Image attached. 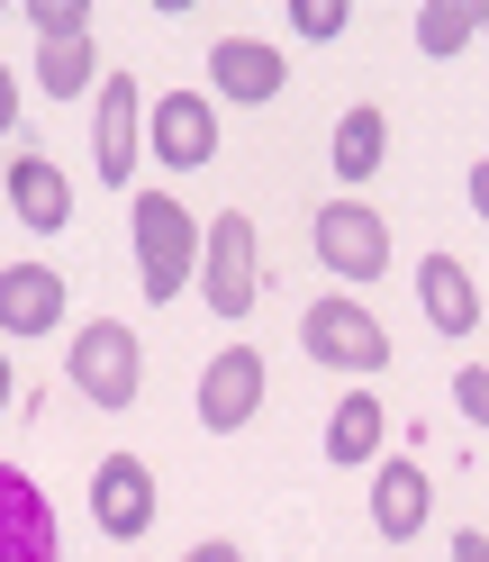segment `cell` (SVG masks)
<instances>
[{
    "label": "cell",
    "mask_w": 489,
    "mask_h": 562,
    "mask_svg": "<svg viewBox=\"0 0 489 562\" xmlns=\"http://www.w3.org/2000/svg\"><path fill=\"white\" fill-rule=\"evenodd\" d=\"M127 209H136V291L155 308H172V291L200 281V218L172 191H136Z\"/></svg>",
    "instance_id": "cell-1"
},
{
    "label": "cell",
    "mask_w": 489,
    "mask_h": 562,
    "mask_svg": "<svg viewBox=\"0 0 489 562\" xmlns=\"http://www.w3.org/2000/svg\"><path fill=\"white\" fill-rule=\"evenodd\" d=\"M200 300L218 308V318H244V308L263 300V245H254V218L244 209H218L200 236Z\"/></svg>",
    "instance_id": "cell-2"
},
{
    "label": "cell",
    "mask_w": 489,
    "mask_h": 562,
    "mask_svg": "<svg viewBox=\"0 0 489 562\" xmlns=\"http://www.w3.org/2000/svg\"><path fill=\"white\" fill-rule=\"evenodd\" d=\"M64 372H73V391H82L91 408H136V391H146L136 327H127V318H91V327H73V355H64Z\"/></svg>",
    "instance_id": "cell-3"
},
{
    "label": "cell",
    "mask_w": 489,
    "mask_h": 562,
    "mask_svg": "<svg viewBox=\"0 0 489 562\" xmlns=\"http://www.w3.org/2000/svg\"><path fill=\"white\" fill-rule=\"evenodd\" d=\"M299 345H308V363H336V372H380L390 363V336H380V318L363 300H308V318H299Z\"/></svg>",
    "instance_id": "cell-4"
},
{
    "label": "cell",
    "mask_w": 489,
    "mask_h": 562,
    "mask_svg": "<svg viewBox=\"0 0 489 562\" xmlns=\"http://www.w3.org/2000/svg\"><path fill=\"white\" fill-rule=\"evenodd\" d=\"M308 236H318V263L336 281H380V272H390V218L363 209V200H327Z\"/></svg>",
    "instance_id": "cell-5"
},
{
    "label": "cell",
    "mask_w": 489,
    "mask_h": 562,
    "mask_svg": "<svg viewBox=\"0 0 489 562\" xmlns=\"http://www.w3.org/2000/svg\"><path fill=\"white\" fill-rule=\"evenodd\" d=\"M0 562H64L55 499L37 490V472H19V463H0Z\"/></svg>",
    "instance_id": "cell-6"
},
{
    "label": "cell",
    "mask_w": 489,
    "mask_h": 562,
    "mask_svg": "<svg viewBox=\"0 0 489 562\" xmlns=\"http://www.w3.org/2000/svg\"><path fill=\"white\" fill-rule=\"evenodd\" d=\"M91 517H100V536L136 544V536L155 526V472L136 463V453H100V472H91Z\"/></svg>",
    "instance_id": "cell-7"
},
{
    "label": "cell",
    "mask_w": 489,
    "mask_h": 562,
    "mask_svg": "<svg viewBox=\"0 0 489 562\" xmlns=\"http://www.w3.org/2000/svg\"><path fill=\"white\" fill-rule=\"evenodd\" d=\"M254 408H263V355H254V345L208 355V372H200V427L208 436H236Z\"/></svg>",
    "instance_id": "cell-8"
},
{
    "label": "cell",
    "mask_w": 489,
    "mask_h": 562,
    "mask_svg": "<svg viewBox=\"0 0 489 562\" xmlns=\"http://www.w3.org/2000/svg\"><path fill=\"white\" fill-rule=\"evenodd\" d=\"M146 100H136V74H100V119H91V164L100 182H127L136 172V146H146Z\"/></svg>",
    "instance_id": "cell-9"
},
{
    "label": "cell",
    "mask_w": 489,
    "mask_h": 562,
    "mask_svg": "<svg viewBox=\"0 0 489 562\" xmlns=\"http://www.w3.org/2000/svg\"><path fill=\"white\" fill-rule=\"evenodd\" d=\"M282 82H291V64L272 55L263 37H218V46H208V91L236 100V110H263Z\"/></svg>",
    "instance_id": "cell-10"
},
{
    "label": "cell",
    "mask_w": 489,
    "mask_h": 562,
    "mask_svg": "<svg viewBox=\"0 0 489 562\" xmlns=\"http://www.w3.org/2000/svg\"><path fill=\"white\" fill-rule=\"evenodd\" d=\"M146 146L163 155V172H200L208 155H218V110H208L200 91H163L155 100V136Z\"/></svg>",
    "instance_id": "cell-11"
},
{
    "label": "cell",
    "mask_w": 489,
    "mask_h": 562,
    "mask_svg": "<svg viewBox=\"0 0 489 562\" xmlns=\"http://www.w3.org/2000/svg\"><path fill=\"white\" fill-rule=\"evenodd\" d=\"M55 327H64V272L10 263L0 272V336H55Z\"/></svg>",
    "instance_id": "cell-12"
},
{
    "label": "cell",
    "mask_w": 489,
    "mask_h": 562,
    "mask_svg": "<svg viewBox=\"0 0 489 562\" xmlns=\"http://www.w3.org/2000/svg\"><path fill=\"white\" fill-rule=\"evenodd\" d=\"M372 526H380L390 544H417V536H427V472H417L408 453L372 472Z\"/></svg>",
    "instance_id": "cell-13"
},
{
    "label": "cell",
    "mask_w": 489,
    "mask_h": 562,
    "mask_svg": "<svg viewBox=\"0 0 489 562\" xmlns=\"http://www.w3.org/2000/svg\"><path fill=\"white\" fill-rule=\"evenodd\" d=\"M10 200H19V218L37 227V236L73 227V182H64L55 155H19V164H10Z\"/></svg>",
    "instance_id": "cell-14"
},
{
    "label": "cell",
    "mask_w": 489,
    "mask_h": 562,
    "mask_svg": "<svg viewBox=\"0 0 489 562\" xmlns=\"http://www.w3.org/2000/svg\"><path fill=\"white\" fill-rule=\"evenodd\" d=\"M417 300H427L435 336H471V327H480V291H471V272L453 263V255H427V263H417Z\"/></svg>",
    "instance_id": "cell-15"
},
{
    "label": "cell",
    "mask_w": 489,
    "mask_h": 562,
    "mask_svg": "<svg viewBox=\"0 0 489 562\" xmlns=\"http://www.w3.org/2000/svg\"><path fill=\"white\" fill-rule=\"evenodd\" d=\"M327 155H336V172H344V182H372V172H380V155H390V119H380L372 100H363V110H344Z\"/></svg>",
    "instance_id": "cell-16"
},
{
    "label": "cell",
    "mask_w": 489,
    "mask_h": 562,
    "mask_svg": "<svg viewBox=\"0 0 489 562\" xmlns=\"http://www.w3.org/2000/svg\"><path fill=\"white\" fill-rule=\"evenodd\" d=\"M380 427H390L380 400H372V391H344L336 417H327V453H336V463H372V453H380Z\"/></svg>",
    "instance_id": "cell-17"
},
{
    "label": "cell",
    "mask_w": 489,
    "mask_h": 562,
    "mask_svg": "<svg viewBox=\"0 0 489 562\" xmlns=\"http://www.w3.org/2000/svg\"><path fill=\"white\" fill-rule=\"evenodd\" d=\"M471 37H480V10H471V0H427V10H417V46H427L435 64L463 55Z\"/></svg>",
    "instance_id": "cell-18"
},
{
    "label": "cell",
    "mask_w": 489,
    "mask_h": 562,
    "mask_svg": "<svg viewBox=\"0 0 489 562\" xmlns=\"http://www.w3.org/2000/svg\"><path fill=\"white\" fill-rule=\"evenodd\" d=\"M91 64H100V55H91V37L46 46V55H37V82H46L55 100H82V91H91Z\"/></svg>",
    "instance_id": "cell-19"
},
{
    "label": "cell",
    "mask_w": 489,
    "mask_h": 562,
    "mask_svg": "<svg viewBox=\"0 0 489 562\" xmlns=\"http://www.w3.org/2000/svg\"><path fill=\"white\" fill-rule=\"evenodd\" d=\"M27 27H37L46 46H73V37H91V0H37Z\"/></svg>",
    "instance_id": "cell-20"
},
{
    "label": "cell",
    "mask_w": 489,
    "mask_h": 562,
    "mask_svg": "<svg viewBox=\"0 0 489 562\" xmlns=\"http://www.w3.org/2000/svg\"><path fill=\"white\" fill-rule=\"evenodd\" d=\"M291 27L308 46H327V37H344V0H291Z\"/></svg>",
    "instance_id": "cell-21"
},
{
    "label": "cell",
    "mask_w": 489,
    "mask_h": 562,
    "mask_svg": "<svg viewBox=\"0 0 489 562\" xmlns=\"http://www.w3.org/2000/svg\"><path fill=\"white\" fill-rule=\"evenodd\" d=\"M453 400H463V417H471V427H489V363H463Z\"/></svg>",
    "instance_id": "cell-22"
},
{
    "label": "cell",
    "mask_w": 489,
    "mask_h": 562,
    "mask_svg": "<svg viewBox=\"0 0 489 562\" xmlns=\"http://www.w3.org/2000/svg\"><path fill=\"white\" fill-rule=\"evenodd\" d=\"M10 127H19V74L0 64V136H10Z\"/></svg>",
    "instance_id": "cell-23"
},
{
    "label": "cell",
    "mask_w": 489,
    "mask_h": 562,
    "mask_svg": "<svg viewBox=\"0 0 489 562\" xmlns=\"http://www.w3.org/2000/svg\"><path fill=\"white\" fill-rule=\"evenodd\" d=\"M182 562H244V553H236V544H227V536H208V544H191V553H182Z\"/></svg>",
    "instance_id": "cell-24"
},
{
    "label": "cell",
    "mask_w": 489,
    "mask_h": 562,
    "mask_svg": "<svg viewBox=\"0 0 489 562\" xmlns=\"http://www.w3.org/2000/svg\"><path fill=\"white\" fill-rule=\"evenodd\" d=\"M463 191H471V209L489 218V164H471V182H463Z\"/></svg>",
    "instance_id": "cell-25"
},
{
    "label": "cell",
    "mask_w": 489,
    "mask_h": 562,
    "mask_svg": "<svg viewBox=\"0 0 489 562\" xmlns=\"http://www.w3.org/2000/svg\"><path fill=\"white\" fill-rule=\"evenodd\" d=\"M453 562H489V536H453Z\"/></svg>",
    "instance_id": "cell-26"
},
{
    "label": "cell",
    "mask_w": 489,
    "mask_h": 562,
    "mask_svg": "<svg viewBox=\"0 0 489 562\" xmlns=\"http://www.w3.org/2000/svg\"><path fill=\"white\" fill-rule=\"evenodd\" d=\"M10 391H19V381H10V355H0V408H10Z\"/></svg>",
    "instance_id": "cell-27"
},
{
    "label": "cell",
    "mask_w": 489,
    "mask_h": 562,
    "mask_svg": "<svg viewBox=\"0 0 489 562\" xmlns=\"http://www.w3.org/2000/svg\"><path fill=\"white\" fill-rule=\"evenodd\" d=\"M480 37H489V10H480Z\"/></svg>",
    "instance_id": "cell-28"
}]
</instances>
